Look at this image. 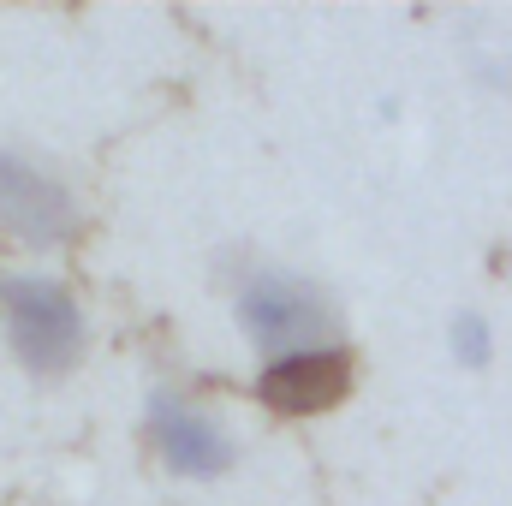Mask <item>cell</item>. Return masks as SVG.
Here are the masks:
<instances>
[{
	"instance_id": "obj_4",
	"label": "cell",
	"mask_w": 512,
	"mask_h": 506,
	"mask_svg": "<svg viewBox=\"0 0 512 506\" xmlns=\"http://www.w3.org/2000/svg\"><path fill=\"white\" fill-rule=\"evenodd\" d=\"M143 429H149V447H155L161 471H173L179 483H221V477L239 471V435L215 411L185 399L179 387H155L149 393Z\"/></svg>"
},
{
	"instance_id": "obj_5",
	"label": "cell",
	"mask_w": 512,
	"mask_h": 506,
	"mask_svg": "<svg viewBox=\"0 0 512 506\" xmlns=\"http://www.w3.org/2000/svg\"><path fill=\"white\" fill-rule=\"evenodd\" d=\"M358 387V358L340 346V340H322V346H298V352H280V358H262L256 364V405L286 417V423H310V417H328L352 399Z\"/></svg>"
},
{
	"instance_id": "obj_2",
	"label": "cell",
	"mask_w": 512,
	"mask_h": 506,
	"mask_svg": "<svg viewBox=\"0 0 512 506\" xmlns=\"http://www.w3.org/2000/svg\"><path fill=\"white\" fill-rule=\"evenodd\" d=\"M233 322L256 358H280V352L334 340V298L298 268L251 262L233 280Z\"/></svg>"
},
{
	"instance_id": "obj_1",
	"label": "cell",
	"mask_w": 512,
	"mask_h": 506,
	"mask_svg": "<svg viewBox=\"0 0 512 506\" xmlns=\"http://www.w3.org/2000/svg\"><path fill=\"white\" fill-rule=\"evenodd\" d=\"M0 328H6V352L18 358V370L36 381L72 376L90 352V316L78 304V292L54 274H0Z\"/></svg>"
},
{
	"instance_id": "obj_3",
	"label": "cell",
	"mask_w": 512,
	"mask_h": 506,
	"mask_svg": "<svg viewBox=\"0 0 512 506\" xmlns=\"http://www.w3.org/2000/svg\"><path fill=\"white\" fill-rule=\"evenodd\" d=\"M84 227L78 191L24 143H0V239L18 251H66Z\"/></svg>"
},
{
	"instance_id": "obj_6",
	"label": "cell",
	"mask_w": 512,
	"mask_h": 506,
	"mask_svg": "<svg viewBox=\"0 0 512 506\" xmlns=\"http://www.w3.org/2000/svg\"><path fill=\"white\" fill-rule=\"evenodd\" d=\"M447 358H453L459 370H471V376H483V370L495 364V322H489L477 304H465V310L447 316Z\"/></svg>"
}]
</instances>
